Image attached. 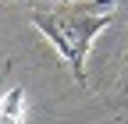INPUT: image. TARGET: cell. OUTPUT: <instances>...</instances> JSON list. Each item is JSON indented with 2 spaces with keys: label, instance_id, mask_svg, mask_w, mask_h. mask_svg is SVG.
Masks as SVG:
<instances>
[{
  "label": "cell",
  "instance_id": "cell-2",
  "mask_svg": "<svg viewBox=\"0 0 128 124\" xmlns=\"http://www.w3.org/2000/svg\"><path fill=\"white\" fill-rule=\"evenodd\" d=\"M28 121V96L25 89H7L0 96V124H25Z\"/></svg>",
  "mask_w": 128,
  "mask_h": 124
},
{
  "label": "cell",
  "instance_id": "cell-1",
  "mask_svg": "<svg viewBox=\"0 0 128 124\" xmlns=\"http://www.w3.org/2000/svg\"><path fill=\"white\" fill-rule=\"evenodd\" d=\"M114 18V0H92V4H64L54 11H32V25L57 46V53L68 60L75 78L86 85V53L100 28Z\"/></svg>",
  "mask_w": 128,
  "mask_h": 124
},
{
  "label": "cell",
  "instance_id": "cell-3",
  "mask_svg": "<svg viewBox=\"0 0 128 124\" xmlns=\"http://www.w3.org/2000/svg\"><path fill=\"white\" fill-rule=\"evenodd\" d=\"M121 92L128 96V53H124V82H121Z\"/></svg>",
  "mask_w": 128,
  "mask_h": 124
}]
</instances>
